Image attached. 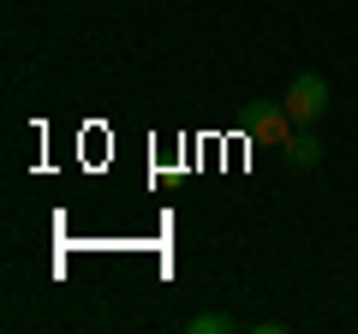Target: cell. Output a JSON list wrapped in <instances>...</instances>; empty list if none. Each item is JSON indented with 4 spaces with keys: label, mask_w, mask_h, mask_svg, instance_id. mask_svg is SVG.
<instances>
[{
    "label": "cell",
    "mask_w": 358,
    "mask_h": 334,
    "mask_svg": "<svg viewBox=\"0 0 358 334\" xmlns=\"http://www.w3.org/2000/svg\"><path fill=\"white\" fill-rule=\"evenodd\" d=\"M281 102H287V114H293V126H317V119L329 114V84H322V72H299Z\"/></svg>",
    "instance_id": "1"
},
{
    "label": "cell",
    "mask_w": 358,
    "mask_h": 334,
    "mask_svg": "<svg viewBox=\"0 0 358 334\" xmlns=\"http://www.w3.org/2000/svg\"><path fill=\"white\" fill-rule=\"evenodd\" d=\"M245 131H251L257 143H275V150H287V138H293V114H287V102H251L245 108Z\"/></svg>",
    "instance_id": "2"
},
{
    "label": "cell",
    "mask_w": 358,
    "mask_h": 334,
    "mask_svg": "<svg viewBox=\"0 0 358 334\" xmlns=\"http://www.w3.org/2000/svg\"><path fill=\"white\" fill-rule=\"evenodd\" d=\"M287 161H293L299 173H310V167L322 161V138H317V126H299L293 138H287Z\"/></svg>",
    "instance_id": "3"
},
{
    "label": "cell",
    "mask_w": 358,
    "mask_h": 334,
    "mask_svg": "<svg viewBox=\"0 0 358 334\" xmlns=\"http://www.w3.org/2000/svg\"><path fill=\"white\" fill-rule=\"evenodd\" d=\"M185 334H233V317L227 310H203V317L185 322Z\"/></svg>",
    "instance_id": "4"
}]
</instances>
